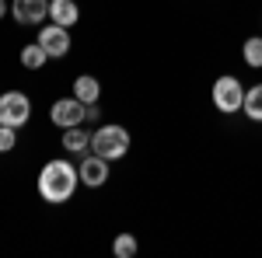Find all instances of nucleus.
Returning <instances> with one entry per match:
<instances>
[{"instance_id": "nucleus-12", "label": "nucleus", "mask_w": 262, "mask_h": 258, "mask_svg": "<svg viewBox=\"0 0 262 258\" xmlns=\"http://www.w3.org/2000/svg\"><path fill=\"white\" fill-rule=\"evenodd\" d=\"M242 112H245L252 122H262V84H255V87H248V91H245Z\"/></svg>"}, {"instance_id": "nucleus-3", "label": "nucleus", "mask_w": 262, "mask_h": 258, "mask_svg": "<svg viewBox=\"0 0 262 258\" xmlns=\"http://www.w3.org/2000/svg\"><path fill=\"white\" fill-rule=\"evenodd\" d=\"M213 105H217V112H224V115L242 112V105H245V84L238 77H231V74L217 77V84H213Z\"/></svg>"}, {"instance_id": "nucleus-4", "label": "nucleus", "mask_w": 262, "mask_h": 258, "mask_svg": "<svg viewBox=\"0 0 262 258\" xmlns=\"http://www.w3.org/2000/svg\"><path fill=\"white\" fill-rule=\"evenodd\" d=\"M28 119H32V101H28V95H21V91L0 95V126L21 129Z\"/></svg>"}, {"instance_id": "nucleus-18", "label": "nucleus", "mask_w": 262, "mask_h": 258, "mask_svg": "<svg viewBox=\"0 0 262 258\" xmlns=\"http://www.w3.org/2000/svg\"><path fill=\"white\" fill-rule=\"evenodd\" d=\"M7 11H11V4H7V0H0V21H4V14H7Z\"/></svg>"}, {"instance_id": "nucleus-11", "label": "nucleus", "mask_w": 262, "mask_h": 258, "mask_svg": "<svg viewBox=\"0 0 262 258\" xmlns=\"http://www.w3.org/2000/svg\"><path fill=\"white\" fill-rule=\"evenodd\" d=\"M74 98H81L84 105H98V98H101V84H98V77H91V74H81V77L74 80Z\"/></svg>"}, {"instance_id": "nucleus-1", "label": "nucleus", "mask_w": 262, "mask_h": 258, "mask_svg": "<svg viewBox=\"0 0 262 258\" xmlns=\"http://www.w3.org/2000/svg\"><path fill=\"white\" fill-rule=\"evenodd\" d=\"M81 185V171L70 164L67 157H53L42 164L39 171V196L49 202V206H60V202H70L74 192Z\"/></svg>"}, {"instance_id": "nucleus-14", "label": "nucleus", "mask_w": 262, "mask_h": 258, "mask_svg": "<svg viewBox=\"0 0 262 258\" xmlns=\"http://www.w3.org/2000/svg\"><path fill=\"white\" fill-rule=\"evenodd\" d=\"M242 60L252 66V70H262V35H252V39H245L242 45Z\"/></svg>"}, {"instance_id": "nucleus-5", "label": "nucleus", "mask_w": 262, "mask_h": 258, "mask_svg": "<svg viewBox=\"0 0 262 258\" xmlns=\"http://www.w3.org/2000/svg\"><path fill=\"white\" fill-rule=\"evenodd\" d=\"M84 105L81 98H60V101H53V108H49V122L56 126V129H70V126H81L84 122Z\"/></svg>"}, {"instance_id": "nucleus-7", "label": "nucleus", "mask_w": 262, "mask_h": 258, "mask_svg": "<svg viewBox=\"0 0 262 258\" xmlns=\"http://www.w3.org/2000/svg\"><path fill=\"white\" fill-rule=\"evenodd\" d=\"M108 164H112V160L98 157V154H84L81 164H77V171H81V185H88V189H101V185L108 181Z\"/></svg>"}, {"instance_id": "nucleus-6", "label": "nucleus", "mask_w": 262, "mask_h": 258, "mask_svg": "<svg viewBox=\"0 0 262 258\" xmlns=\"http://www.w3.org/2000/svg\"><path fill=\"white\" fill-rule=\"evenodd\" d=\"M39 45L49 53V60H63L70 53V28L63 25H46L39 32Z\"/></svg>"}, {"instance_id": "nucleus-9", "label": "nucleus", "mask_w": 262, "mask_h": 258, "mask_svg": "<svg viewBox=\"0 0 262 258\" xmlns=\"http://www.w3.org/2000/svg\"><path fill=\"white\" fill-rule=\"evenodd\" d=\"M81 18V7L77 0H49V21L53 25H63V28H74Z\"/></svg>"}, {"instance_id": "nucleus-13", "label": "nucleus", "mask_w": 262, "mask_h": 258, "mask_svg": "<svg viewBox=\"0 0 262 258\" xmlns=\"http://www.w3.org/2000/svg\"><path fill=\"white\" fill-rule=\"evenodd\" d=\"M46 60H49V53L42 49L39 42H32V45H25V49H21V66H25V70H42Z\"/></svg>"}, {"instance_id": "nucleus-15", "label": "nucleus", "mask_w": 262, "mask_h": 258, "mask_svg": "<svg viewBox=\"0 0 262 258\" xmlns=\"http://www.w3.org/2000/svg\"><path fill=\"white\" fill-rule=\"evenodd\" d=\"M137 251H140V244H137L133 234H116V241H112V255L116 258H133Z\"/></svg>"}, {"instance_id": "nucleus-17", "label": "nucleus", "mask_w": 262, "mask_h": 258, "mask_svg": "<svg viewBox=\"0 0 262 258\" xmlns=\"http://www.w3.org/2000/svg\"><path fill=\"white\" fill-rule=\"evenodd\" d=\"M98 119H101L98 105H88V108H84V122H98Z\"/></svg>"}, {"instance_id": "nucleus-16", "label": "nucleus", "mask_w": 262, "mask_h": 258, "mask_svg": "<svg viewBox=\"0 0 262 258\" xmlns=\"http://www.w3.org/2000/svg\"><path fill=\"white\" fill-rule=\"evenodd\" d=\"M18 147V129H11V126H0V154H11Z\"/></svg>"}, {"instance_id": "nucleus-2", "label": "nucleus", "mask_w": 262, "mask_h": 258, "mask_svg": "<svg viewBox=\"0 0 262 258\" xmlns=\"http://www.w3.org/2000/svg\"><path fill=\"white\" fill-rule=\"evenodd\" d=\"M129 129L126 126H116V122H108V126H98L95 133H91V154H98L105 160H122L129 154Z\"/></svg>"}, {"instance_id": "nucleus-10", "label": "nucleus", "mask_w": 262, "mask_h": 258, "mask_svg": "<svg viewBox=\"0 0 262 258\" xmlns=\"http://www.w3.org/2000/svg\"><path fill=\"white\" fill-rule=\"evenodd\" d=\"M63 150H67V154H74V157L91 154V133H88V129H81V126L63 129Z\"/></svg>"}, {"instance_id": "nucleus-8", "label": "nucleus", "mask_w": 262, "mask_h": 258, "mask_svg": "<svg viewBox=\"0 0 262 258\" xmlns=\"http://www.w3.org/2000/svg\"><path fill=\"white\" fill-rule=\"evenodd\" d=\"M11 14L18 25H42L49 18V0H11Z\"/></svg>"}]
</instances>
